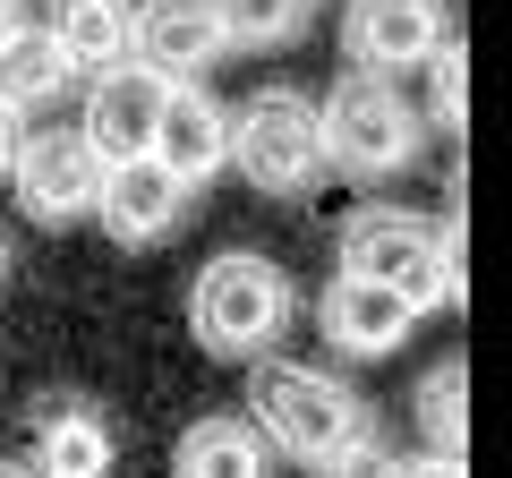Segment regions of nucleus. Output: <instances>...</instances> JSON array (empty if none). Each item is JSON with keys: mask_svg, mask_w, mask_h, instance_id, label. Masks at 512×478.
<instances>
[{"mask_svg": "<svg viewBox=\"0 0 512 478\" xmlns=\"http://www.w3.org/2000/svg\"><path fill=\"white\" fill-rule=\"evenodd\" d=\"M111 419L86 393H52L35 410V436H26V470L35 478H111Z\"/></svg>", "mask_w": 512, "mask_h": 478, "instance_id": "ddd939ff", "label": "nucleus"}, {"mask_svg": "<svg viewBox=\"0 0 512 478\" xmlns=\"http://www.w3.org/2000/svg\"><path fill=\"white\" fill-rule=\"evenodd\" d=\"M316 325H325V342L342 350V359H384V350H402L410 333H419V308H410L402 291H384L376 274H333L325 299H316Z\"/></svg>", "mask_w": 512, "mask_h": 478, "instance_id": "1a4fd4ad", "label": "nucleus"}, {"mask_svg": "<svg viewBox=\"0 0 512 478\" xmlns=\"http://www.w3.org/2000/svg\"><path fill=\"white\" fill-rule=\"evenodd\" d=\"M163 94H171V77H154L146 60H111V69H94V86H86V129L77 137H86L103 163L146 154L154 120H163Z\"/></svg>", "mask_w": 512, "mask_h": 478, "instance_id": "9d476101", "label": "nucleus"}, {"mask_svg": "<svg viewBox=\"0 0 512 478\" xmlns=\"http://www.w3.org/2000/svg\"><path fill=\"white\" fill-rule=\"evenodd\" d=\"M69 86H77V69H69V52L52 43V26H9V35H0V94H9L18 111L60 103Z\"/></svg>", "mask_w": 512, "mask_h": 478, "instance_id": "2eb2a0df", "label": "nucleus"}, {"mask_svg": "<svg viewBox=\"0 0 512 478\" xmlns=\"http://www.w3.org/2000/svg\"><path fill=\"white\" fill-rule=\"evenodd\" d=\"M444 35H453L444 0H350L342 9V52L359 60V69H376V77L419 69Z\"/></svg>", "mask_w": 512, "mask_h": 478, "instance_id": "6e6552de", "label": "nucleus"}, {"mask_svg": "<svg viewBox=\"0 0 512 478\" xmlns=\"http://www.w3.org/2000/svg\"><path fill=\"white\" fill-rule=\"evenodd\" d=\"M265 436L248 419H197L171 444V478H265Z\"/></svg>", "mask_w": 512, "mask_h": 478, "instance_id": "4468645a", "label": "nucleus"}, {"mask_svg": "<svg viewBox=\"0 0 512 478\" xmlns=\"http://www.w3.org/2000/svg\"><path fill=\"white\" fill-rule=\"evenodd\" d=\"M231 163L248 188L265 197H308L325 180V129H316V103L299 86H256L231 111Z\"/></svg>", "mask_w": 512, "mask_h": 478, "instance_id": "39448f33", "label": "nucleus"}, {"mask_svg": "<svg viewBox=\"0 0 512 478\" xmlns=\"http://www.w3.org/2000/svg\"><path fill=\"white\" fill-rule=\"evenodd\" d=\"M9 26H18V0H0V35H9Z\"/></svg>", "mask_w": 512, "mask_h": 478, "instance_id": "5701e85b", "label": "nucleus"}, {"mask_svg": "<svg viewBox=\"0 0 512 478\" xmlns=\"http://www.w3.org/2000/svg\"><path fill=\"white\" fill-rule=\"evenodd\" d=\"M146 154H163L188 188H205L222 163H231V111L205 94V77H171L163 120H154V146H146Z\"/></svg>", "mask_w": 512, "mask_h": 478, "instance_id": "f8f14e48", "label": "nucleus"}, {"mask_svg": "<svg viewBox=\"0 0 512 478\" xmlns=\"http://www.w3.org/2000/svg\"><path fill=\"white\" fill-rule=\"evenodd\" d=\"M18 146H26V111L0 94V180H9V163H18Z\"/></svg>", "mask_w": 512, "mask_h": 478, "instance_id": "412c9836", "label": "nucleus"}, {"mask_svg": "<svg viewBox=\"0 0 512 478\" xmlns=\"http://www.w3.org/2000/svg\"><path fill=\"white\" fill-rule=\"evenodd\" d=\"M325 478H402V461H393V453H384V444H342V453H333L325 461Z\"/></svg>", "mask_w": 512, "mask_h": 478, "instance_id": "aec40b11", "label": "nucleus"}, {"mask_svg": "<svg viewBox=\"0 0 512 478\" xmlns=\"http://www.w3.org/2000/svg\"><path fill=\"white\" fill-rule=\"evenodd\" d=\"M0 478H35V470H26V461H0Z\"/></svg>", "mask_w": 512, "mask_h": 478, "instance_id": "b1692460", "label": "nucleus"}, {"mask_svg": "<svg viewBox=\"0 0 512 478\" xmlns=\"http://www.w3.org/2000/svg\"><path fill=\"white\" fill-rule=\"evenodd\" d=\"M461 385H470V376H461V359H436V368H427V385H419V402H410V419L427 427V444H436V453H453V461H461V444H470Z\"/></svg>", "mask_w": 512, "mask_h": 478, "instance_id": "a211bd4d", "label": "nucleus"}, {"mask_svg": "<svg viewBox=\"0 0 512 478\" xmlns=\"http://www.w3.org/2000/svg\"><path fill=\"white\" fill-rule=\"evenodd\" d=\"M248 427L274 444V453L325 470L342 444L367 436V402L342 385V376L308 368V359H265V368L248 376Z\"/></svg>", "mask_w": 512, "mask_h": 478, "instance_id": "f03ea898", "label": "nucleus"}, {"mask_svg": "<svg viewBox=\"0 0 512 478\" xmlns=\"http://www.w3.org/2000/svg\"><path fill=\"white\" fill-rule=\"evenodd\" d=\"M52 43L69 52L77 77L128 60V0H60V9H52Z\"/></svg>", "mask_w": 512, "mask_h": 478, "instance_id": "dca6fc26", "label": "nucleus"}, {"mask_svg": "<svg viewBox=\"0 0 512 478\" xmlns=\"http://www.w3.org/2000/svg\"><path fill=\"white\" fill-rule=\"evenodd\" d=\"M316 129H325V171H350V180H393L419 154V111L376 69L333 77V94L316 103Z\"/></svg>", "mask_w": 512, "mask_h": 478, "instance_id": "20e7f679", "label": "nucleus"}, {"mask_svg": "<svg viewBox=\"0 0 512 478\" xmlns=\"http://www.w3.org/2000/svg\"><path fill=\"white\" fill-rule=\"evenodd\" d=\"M128 52L154 77H205L231 43H222L214 0H146V9H128Z\"/></svg>", "mask_w": 512, "mask_h": 478, "instance_id": "9b49d317", "label": "nucleus"}, {"mask_svg": "<svg viewBox=\"0 0 512 478\" xmlns=\"http://www.w3.org/2000/svg\"><path fill=\"white\" fill-rule=\"evenodd\" d=\"M342 265L350 274H376L384 291H402L410 308H461L470 291V265H461V214L419 222L402 205H359L342 222Z\"/></svg>", "mask_w": 512, "mask_h": 478, "instance_id": "f257e3e1", "label": "nucleus"}, {"mask_svg": "<svg viewBox=\"0 0 512 478\" xmlns=\"http://www.w3.org/2000/svg\"><path fill=\"white\" fill-rule=\"evenodd\" d=\"M9 188H18V205L35 222H86L94 214V188H103V154L86 146L77 129H43L18 146V163H9Z\"/></svg>", "mask_w": 512, "mask_h": 478, "instance_id": "423d86ee", "label": "nucleus"}, {"mask_svg": "<svg viewBox=\"0 0 512 478\" xmlns=\"http://www.w3.org/2000/svg\"><path fill=\"white\" fill-rule=\"evenodd\" d=\"M180 214H188V180L163 163V154H120V163H103L94 222H103L120 248H154V239H171Z\"/></svg>", "mask_w": 512, "mask_h": 478, "instance_id": "0eeeda50", "label": "nucleus"}, {"mask_svg": "<svg viewBox=\"0 0 512 478\" xmlns=\"http://www.w3.org/2000/svg\"><path fill=\"white\" fill-rule=\"evenodd\" d=\"M214 18L231 52H274V43H299L308 0H214Z\"/></svg>", "mask_w": 512, "mask_h": 478, "instance_id": "f3484780", "label": "nucleus"}, {"mask_svg": "<svg viewBox=\"0 0 512 478\" xmlns=\"http://www.w3.org/2000/svg\"><path fill=\"white\" fill-rule=\"evenodd\" d=\"M402 478H461L453 453H427V461H402Z\"/></svg>", "mask_w": 512, "mask_h": 478, "instance_id": "4be33fe9", "label": "nucleus"}, {"mask_svg": "<svg viewBox=\"0 0 512 478\" xmlns=\"http://www.w3.org/2000/svg\"><path fill=\"white\" fill-rule=\"evenodd\" d=\"M427 69V103H436V129H461V86H470V60H461V43L444 35L436 52L419 60Z\"/></svg>", "mask_w": 512, "mask_h": 478, "instance_id": "6ab92c4d", "label": "nucleus"}, {"mask_svg": "<svg viewBox=\"0 0 512 478\" xmlns=\"http://www.w3.org/2000/svg\"><path fill=\"white\" fill-rule=\"evenodd\" d=\"M291 308H299L291 274L274 257H256V248H231L188 282V333L214 359H265L291 333Z\"/></svg>", "mask_w": 512, "mask_h": 478, "instance_id": "7ed1b4c3", "label": "nucleus"}, {"mask_svg": "<svg viewBox=\"0 0 512 478\" xmlns=\"http://www.w3.org/2000/svg\"><path fill=\"white\" fill-rule=\"evenodd\" d=\"M0 282H9V239H0Z\"/></svg>", "mask_w": 512, "mask_h": 478, "instance_id": "393cba45", "label": "nucleus"}]
</instances>
